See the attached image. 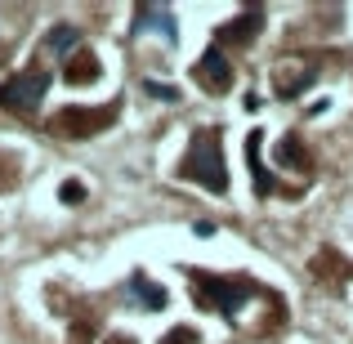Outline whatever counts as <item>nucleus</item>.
<instances>
[{
	"label": "nucleus",
	"instance_id": "10",
	"mask_svg": "<svg viewBox=\"0 0 353 344\" xmlns=\"http://www.w3.org/2000/svg\"><path fill=\"white\" fill-rule=\"evenodd\" d=\"M81 197H85V188H81V183H63V201H81Z\"/></svg>",
	"mask_w": 353,
	"mask_h": 344
},
{
	"label": "nucleus",
	"instance_id": "1",
	"mask_svg": "<svg viewBox=\"0 0 353 344\" xmlns=\"http://www.w3.org/2000/svg\"><path fill=\"white\" fill-rule=\"evenodd\" d=\"M183 179H197L206 183L210 192H228V170H224V156H219V134H206L201 130L188 148V161L179 165Z\"/></svg>",
	"mask_w": 353,
	"mask_h": 344
},
{
	"label": "nucleus",
	"instance_id": "11",
	"mask_svg": "<svg viewBox=\"0 0 353 344\" xmlns=\"http://www.w3.org/2000/svg\"><path fill=\"white\" fill-rule=\"evenodd\" d=\"M148 90H152L157 99H174V90H165V85H157V81H148Z\"/></svg>",
	"mask_w": 353,
	"mask_h": 344
},
{
	"label": "nucleus",
	"instance_id": "7",
	"mask_svg": "<svg viewBox=\"0 0 353 344\" xmlns=\"http://www.w3.org/2000/svg\"><path fill=\"white\" fill-rule=\"evenodd\" d=\"M259 139H264V134H259V130H255V134L246 139V165H250V174H255V188H259V192H264V197H268V192H273L277 183H273V174L264 170V161H259Z\"/></svg>",
	"mask_w": 353,
	"mask_h": 344
},
{
	"label": "nucleus",
	"instance_id": "9",
	"mask_svg": "<svg viewBox=\"0 0 353 344\" xmlns=\"http://www.w3.org/2000/svg\"><path fill=\"white\" fill-rule=\"evenodd\" d=\"M130 286H134V295H143V304H148V309H161V304H165V291H161V286H152L143 273H134V277H130Z\"/></svg>",
	"mask_w": 353,
	"mask_h": 344
},
{
	"label": "nucleus",
	"instance_id": "5",
	"mask_svg": "<svg viewBox=\"0 0 353 344\" xmlns=\"http://www.w3.org/2000/svg\"><path fill=\"white\" fill-rule=\"evenodd\" d=\"M143 27H157L165 41H179V23L170 18L165 5H143V9H139V32H143Z\"/></svg>",
	"mask_w": 353,
	"mask_h": 344
},
{
	"label": "nucleus",
	"instance_id": "2",
	"mask_svg": "<svg viewBox=\"0 0 353 344\" xmlns=\"http://www.w3.org/2000/svg\"><path fill=\"white\" fill-rule=\"evenodd\" d=\"M50 90V77L45 72H23L14 81H0V108H14V112H32L36 103Z\"/></svg>",
	"mask_w": 353,
	"mask_h": 344
},
{
	"label": "nucleus",
	"instance_id": "3",
	"mask_svg": "<svg viewBox=\"0 0 353 344\" xmlns=\"http://www.w3.org/2000/svg\"><path fill=\"white\" fill-rule=\"evenodd\" d=\"M246 300H250V286L246 282H224V277L201 282V304H206V309H219L224 318H237Z\"/></svg>",
	"mask_w": 353,
	"mask_h": 344
},
{
	"label": "nucleus",
	"instance_id": "4",
	"mask_svg": "<svg viewBox=\"0 0 353 344\" xmlns=\"http://www.w3.org/2000/svg\"><path fill=\"white\" fill-rule=\"evenodd\" d=\"M197 72H201V77H210V90H228V81H233V68H228V59H224L219 45H210V50H206V59L197 63Z\"/></svg>",
	"mask_w": 353,
	"mask_h": 344
},
{
	"label": "nucleus",
	"instance_id": "8",
	"mask_svg": "<svg viewBox=\"0 0 353 344\" xmlns=\"http://www.w3.org/2000/svg\"><path fill=\"white\" fill-rule=\"evenodd\" d=\"M72 45H81V32H77V27H54V32L45 36V50H50L54 59L72 54Z\"/></svg>",
	"mask_w": 353,
	"mask_h": 344
},
{
	"label": "nucleus",
	"instance_id": "6",
	"mask_svg": "<svg viewBox=\"0 0 353 344\" xmlns=\"http://www.w3.org/2000/svg\"><path fill=\"white\" fill-rule=\"evenodd\" d=\"M259 23H264V14H259V9H250V14H241L237 23L219 27V32H215V45L224 50L228 41H246V36H255V32H259Z\"/></svg>",
	"mask_w": 353,
	"mask_h": 344
}]
</instances>
